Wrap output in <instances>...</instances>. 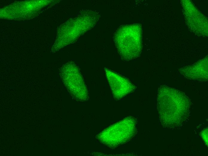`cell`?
Returning a JSON list of instances; mask_svg holds the SVG:
<instances>
[{"label": "cell", "mask_w": 208, "mask_h": 156, "mask_svg": "<svg viewBox=\"0 0 208 156\" xmlns=\"http://www.w3.org/2000/svg\"><path fill=\"white\" fill-rule=\"evenodd\" d=\"M107 78L115 98L120 99L134 89L135 86L126 78L106 68Z\"/></svg>", "instance_id": "5"}, {"label": "cell", "mask_w": 208, "mask_h": 156, "mask_svg": "<svg viewBox=\"0 0 208 156\" xmlns=\"http://www.w3.org/2000/svg\"><path fill=\"white\" fill-rule=\"evenodd\" d=\"M62 81L73 97L77 100L84 101L88 97L86 85L78 66L71 61L61 70Z\"/></svg>", "instance_id": "4"}, {"label": "cell", "mask_w": 208, "mask_h": 156, "mask_svg": "<svg viewBox=\"0 0 208 156\" xmlns=\"http://www.w3.org/2000/svg\"><path fill=\"white\" fill-rule=\"evenodd\" d=\"M201 136L206 145L208 146V128L203 130L201 133Z\"/></svg>", "instance_id": "6"}, {"label": "cell", "mask_w": 208, "mask_h": 156, "mask_svg": "<svg viewBox=\"0 0 208 156\" xmlns=\"http://www.w3.org/2000/svg\"><path fill=\"white\" fill-rule=\"evenodd\" d=\"M99 18L98 13L95 11L83 10L80 11L67 22L66 29L63 35L64 38L59 48L75 42L80 36L94 26Z\"/></svg>", "instance_id": "3"}, {"label": "cell", "mask_w": 208, "mask_h": 156, "mask_svg": "<svg viewBox=\"0 0 208 156\" xmlns=\"http://www.w3.org/2000/svg\"><path fill=\"white\" fill-rule=\"evenodd\" d=\"M189 106L188 98L183 92L166 86L159 88L157 108L164 126H181L187 117Z\"/></svg>", "instance_id": "1"}, {"label": "cell", "mask_w": 208, "mask_h": 156, "mask_svg": "<svg viewBox=\"0 0 208 156\" xmlns=\"http://www.w3.org/2000/svg\"><path fill=\"white\" fill-rule=\"evenodd\" d=\"M138 25L123 26L116 32L114 41L122 59L129 61L138 56L140 50Z\"/></svg>", "instance_id": "2"}]
</instances>
